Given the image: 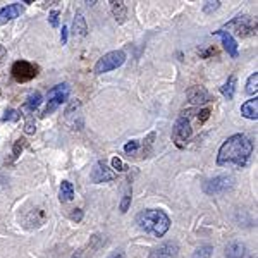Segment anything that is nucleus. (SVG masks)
Listing matches in <instances>:
<instances>
[{"mask_svg": "<svg viewBox=\"0 0 258 258\" xmlns=\"http://www.w3.org/2000/svg\"><path fill=\"white\" fill-rule=\"evenodd\" d=\"M253 153V143L248 136L244 135H232L224 141L219 150L217 164L226 167V165H236V167H244L249 162V157Z\"/></svg>", "mask_w": 258, "mask_h": 258, "instance_id": "obj_1", "label": "nucleus"}, {"mask_svg": "<svg viewBox=\"0 0 258 258\" xmlns=\"http://www.w3.org/2000/svg\"><path fill=\"white\" fill-rule=\"evenodd\" d=\"M138 226L141 231L153 234L155 238H164L170 229V219L164 210L148 209L138 215Z\"/></svg>", "mask_w": 258, "mask_h": 258, "instance_id": "obj_2", "label": "nucleus"}, {"mask_svg": "<svg viewBox=\"0 0 258 258\" xmlns=\"http://www.w3.org/2000/svg\"><path fill=\"white\" fill-rule=\"evenodd\" d=\"M69 95H71V86L66 85V83L57 85V86H53L52 90H48V95H47L48 102H47V107H45L43 112H41V117H47V115L53 114L62 103L68 102Z\"/></svg>", "mask_w": 258, "mask_h": 258, "instance_id": "obj_3", "label": "nucleus"}, {"mask_svg": "<svg viewBox=\"0 0 258 258\" xmlns=\"http://www.w3.org/2000/svg\"><path fill=\"white\" fill-rule=\"evenodd\" d=\"M191 135H193V127H191V122H189V112H184V114L176 120V124H174L172 141L176 143L177 148H184L186 143H188L191 138Z\"/></svg>", "mask_w": 258, "mask_h": 258, "instance_id": "obj_4", "label": "nucleus"}, {"mask_svg": "<svg viewBox=\"0 0 258 258\" xmlns=\"http://www.w3.org/2000/svg\"><path fill=\"white\" fill-rule=\"evenodd\" d=\"M126 62V52L124 50H114V52H109L98 59V62L95 64V74H105L110 73V71L120 68V66Z\"/></svg>", "mask_w": 258, "mask_h": 258, "instance_id": "obj_5", "label": "nucleus"}, {"mask_svg": "<svg viewBox=\"0 0 258 258\" xmlns=\"http://www.w3.org/2000/svg\"><path fill=\"white\" fill-rule=\"evenodd\" d=\"M234 182L236 179L231 176V174H222V176H217L210 181H207L203 184V191L207 195H222V193H227L234 188Z\"/></svg>", "mask_w": 258, "mask_h": 258, "instance_id": "obj_6", "label": "nucleus"}, {"mask_svg": "<svg viewBox=\"0 0 258 258\" xmlns=\"http://www.w3.org/2000/svg\"><path fill=\"white\" fill-rule=\"evenodd\" d=\"M11 73L18 83H28L38 76V66L31 64L28 60H16L12 64Z\"/></svg>", "mask_w": 258, "mask_h": 258, "instance_id": "obj_7", "label": "nucleus"}, {"mask_svg": "<svg viewBox=\"0 0 258 258\" xmlns=\"http://www.w3.org/2000/svg\"><path fill=\"white\" fill-rule=\"evenodd\" d=\"M227 30H234L238 33L239 36H253L256 35V23L253 24L251 18H248V16H238V18H234L231 21V23L226 24Z\"/></svg>", "mask_w": 258, "mask_h": 258, "instance_id": "obj_8", "label": "nucleus"}, {"mask_svg": "<svg viewBox=\"0 0 258 258\" xmlns=\"http://www.w3.org/2000/svg\"><path fill=\"white\" fill-rule=\"evenodd\" d=\"M90 179H91V182H93V184H100V182H110V181H114V179H115V172L103 160H98L97 164H95L93 170H91Z\"/></svg>", "mask_w": 258, "mask_h": 258, "instance_id": "obj_9", "label": "nucleus"}, {"mask_svg": "<svg viewBox=\"0 0 258 258\" xmlns=\"http://www.w3.org/2000/svg\"><path fill=\"white\" fill-rule=\"evenodd\" d=\"M214 35L219 36V38L222 40L224 48H226L227 55L232 57V59H238L239 50H238V41L234 40V36H232L231 33L226 31V30H217V31H214Z\"/></svg>", "mask_w": 258, "mask_h": 258, "instance_id": "obj_10", "label": "nucleus"}, {"mask_svg": "<svg viewBox=\"0 0 258 258\" xmlns=\"http://www.w3.org/2000/svg\"><path fill=\"white\" fill-rule=\"evenodd\" d=\"M24 7L21 6L19 2L16 4H9L7 7H4V9H0V24H6L9 23V21L19 18L21 14H23Z\"/></svg>", "mask_w": 258, "mask_h": 258, "instance_id": "obj_11", "label": "nucleus"}, {"mask_svg": "<svg viewBox=\"0 0 258 258\" xmlns=\"http://www.w3.org/2000/svg\"><path fill=\"white\" fill-rule=\"evenodd\" d=\"M177 244L176 243H164L159 248H155L150 253V258H172L177 255Z\"/></svg>", "mask_w": 258, "mask_h": 258, "instance_id": "obj_12", "label": "nucleus"}, {"mask_svg": "<svg viewBox=\"0 0 258 258\" xmlns=\"http://www.w3.org/2000/svg\"><path fill=\"white\" fill-rule=\"evenodd\" d=\"M188 100L193 105H200V103H207L210 100V95L203 86H193L188 90Z\"/></svg>", "mask_w": 258, "mask_h": 258, "instance_id": "obj_13", "label": "nucleus"}, {"mask_svg": "<svg viewBox=\"0 0 258 258\" xmlns=\"http://www.w3.org/2000/svg\"><path fill=\"white\" fill-rule=\"evenodd\" d=\"M241 114L243 117H246L249 120H256L258 119V98H251L248 102H244L241 105Z\"/></svg>", "mask_w": 258, "mask_h": 258, "instance_id": "obj_14", "label": "nucleus"}, {"mask_svg": "<svg viewBox=\"0 0 258 258\" xmlns=\"http://www.w3.org/2000/svg\"><path fill=\"white\" fill-rule=\"evenodd\" d=\"M112 6V14H114V19L117 21L119 24H122L124 21L127 18V7H126V2H122V0H114V2H110Z\"/></svg>", "mask_w": 258, "mask_h": 258, "instance_id": "obj_15", "label": "nucleus"}, {"mask_svg": "<svg viewBox=\"0 0 258 258\" xmlns=\"http://www.w3.org/2000/svg\"><path fill=\"white\" fill-rule=\"evenodd\" d=\"M236 85H238V78H236V74H232V76H229V80L220 86V93L227 100H232L236 93Z\"/></svg>", "mask_w": 258, "mask_h": 258, "instance_id": "obj_16", "label": "nucleus"}, {"mask_svg": "<svg viewBox=\"0 0 258 258\" xmlns=\"http://www.w3.org/2000/svg\"><path fill=\"white\" fill-rule=\"evenodd\" d=\"M88 33V26H86V21L83 18V14H76L73 23V35L74 36H86Z\"/></svg>", "mask_w": 258, "mask_h": 258, "instance_id": "obj_17", "label": "nucleus"}, {"mask_svg": "<svg viewBox=\"0 0 258 258\" xmlns=\"http://www.w3.org/2000/svg\"><path fill=\"white\" fill-rule=\"evenodd\" d=\"M244 251H246V248H244V244L241 243H231L226 246V256L227 258H243L244 256Z\"/></svg>", "mask_w": 258, "mask_h": 258, "instance_id": "obj_18", "label": "nucleus"}, {"mask_svg": "<svg viewBox=\"0 0 258 258\" xmlns=\"http://www.w3.org/2000/svg\"><path fill=\"white\" fill-rule=\"evenodd\" d=\"M59 198L60 202H71L74 198V186L69 181H62L60 182V191H59Z\"/></svg>", "mask_w": 258, "mask_h": 258, "instance_id": "obj_19", "label": "nucleus"}, {"mask_svg": "<svg viewBox=\"0 0 258 258\" xmlns=\"http://www.w3.org/2000/svg\"><path fill=\"white\" fill-rule=\"evenodd\" d=\"M40 103H41V93L40 91H35V93H31L30 97H28V102H26V105H24V109L33 112V110L38 109Z\"/></svg>", "mask_w": 258, "mask_h": 258, "instance_id": "obj_20", "label": "nucleus"}, {"mask_svg": "<svg viewBox=\"0 0 258 258\" xmlns=\"http://www.w3.org/2000/svg\"><path fill=\"white\" fill-rule=\"evenodd\" d=\"M256 91H258V73H253L246 81V93L256 97Z\"/></svg>", "mask_w": 258, "mask_h": 258, "instance_id": "obj_21", "label": "nucleus"}, {"mask_svg": "<svg viewBox=\"0 0 258 258\" xmlns=\"http://www.w3.org/2000/svg\"><path fill=\"white\" fill-rule=\"evenodd\" d=\"M35 131H36L35 117L31 114H24V133L26 135H35Z\"/></svg>", "mask_w": 258, "mask_h": 258, "instance_id": "obj_22", "label": "nucleus"}, {"mask_svg": "<svg viewBox=\"0 0 258 258\" xmlns=\"http://www.w3.org/2000/svg\"><path fill=\"white\" fill-rule=\"evenodd\" d=\"M212 251H214V248H212V246H202V248H198L197 251L193 253V256H191V258H210Z\"/></svg>", "mask_w": 258, "mask_h": 258, "instance_id": "obj_23", "label": "nucleus"}, {"mask_svg": "<svg viewBox=\"0 0 258 258\" xmlns=\"http://www.w3.org/2000/svg\"><path fill=\"white\" fill-rule=\"evenodd\" d=\"M110 164H112V170H117V172H124V170H127V165L124 164L119 157H114V159L110 160Z\"/></svg>", "mask_w": 258, "mask_h": 258, "instance_id": "obj_24", "label": "nucleus"}, {"mask_svg": "<svg viewBox=\"0 0 258 258\" xmlns=\"http://www.w3.org/2000/svg\"><path fill=\"white\" fill-rule=\"evenodd\" d=\"M21 119V114L18 110H14V109H9L6 112V115L2 117V120L6 122V120H11V122H18V120Z\"/></svg>", "mask_w": 258, "mask_h": 258, "instance_id": "obj_25", "label": "nucleus"}, {"mask_svg": "<svg viewBox=\"0 0 258 258\" xmlns=\"http://www.w3.org/2000/svg\"><path fill=\"white\" fill-rule=\"evenodd\" d=\"M26 147V140L19 138L18 141L14 143V148H12V155H14V159H18V157L21 155V152H23V148Z\"/></svg>", "mask_w": 258, "mask_h": 258, "instance_id": "obj_26", "label": "nucleus"}, {"mask_svg": "<svg viewBox=\"0 0 258 258\" xmlns=\"http://www.w3.org/2000/svg\"><path fill=\"white\" fill-rule=\"evenodd\" d=\"M155 133H150V135L147 136V140H145V143H143V153H145V157L150 153V150H152L153 147V140H155Z\"/></svg>", "mask_w": 258, "mask_h": 258, "instance_id": "obj_27", "label": "nucleus"}, {"mask_svg": "<svg viewBox=\"0 0 258 258\" xmlns=\"http://www.w3.org/2000/svg\"><path fill=\"white\" fill-rule=\"evenodd\" d=\"M138 148H140L138 140H131V141H127V143L124 145V152H126V153H135Z\"/></svg>", "mask_w": 258, "mask_h": 258, "instance_id": "obj_28", "label": "nucleus"}, {"mask_svg": "<svg viewBox=\"0 0 258 258\" xmlns=\"http://www.w3.org/2000/svg\"><path fill=\"white\" fill-rule=\"evenodd\" d=\"M219 7H220V2H219V0H215V2H207L205 6H203V12H205V14H210V12L217 11Z\"/></svg>", "mask_w": 258, "mask_h": 258, "instance_id": "obj_29", "label": "nucleus"}, {"mask_svg": "<svg viewBox=\"0 0 258 258\" xmlns=\"http://www.w3.org/2000/svg\"><path fill=\"white\" fill-rule=\"evenodd\" d=\"M129 205H131V193H126V195H124V198H122V202H120V212H122V214H126Z\"/></svg>", "mask_w": 258, "mask_h": 258, "instance_id": "obj_30", "label": "nucleus"}, {"mask_svg": "<svg viewBox=\"0 0 258 258\" xmlns=\"http://www.w3.org/2000/svg\"><path fill=\"white\" fill-rule=\"evenodd\" d=\"M48 21H50V24H52L53 28L59 26V11H52V12H50Z\"/></svg>", "mask_w": 258, "mask_h": 258, "instance_id": "obj_31", "label": "nucleus"}, {"mask_svg": "<svg viewBox=\"0 0 258 258\" xmlns=\"http://www.w3.org/2000/svg\"><path fill=\"white\" fill-rule=\"evenodd\" d=\"M209 117H210V109H203V110H200V112H198V120H200V124H203Z\"/></svg>", "mask_w": 258, "mask_h": 258, "instance_id": "obj_32", "label": "nucleus"}, {"mask_svg": "<svg viewBox=\"0 0 258 258\" xmlns=\"http://www.w3.org/2000/svg\"><path fill=\"white\" fill-rule=\"evenodd\" d=\"M71 219L76 220V222H81V220H83V210L81 209H74V212L71 214Z\"/></svg>", "mask_w": 258, "mask_h": 258, "instance_id": "obj_33", "label": "nucleus"}, {"mask_svg": "<svg viewBox=\"0 0 258 258\" xmlns=\"http://www.w3.org/2000/svg\"><path fill=\"white\" fill-rule=\"evenodd\" d=\"M68 26H62V33H60V41H62V45H66L68 43Z\"/></svg>", "mask_w": 258, "mask_h": 258, "instance_id": "obj_34", "label": "nucleus"}, {"mask_svg": "<svg viewBox=\"0 0 258 258\" xmlns=\"http://www.w3.org/2000/svg\"><path fill=\"white\" fill-rule=\"evenodd\" d=\"M6 59H7V50L4 45H0V62H4Z\"/></svg>", "mask_w": 258, "mask_h": 258, "instance_id": "obj_35", "label": "nucleus"}, {"mask_svg": "<svg viewBox=\"0 0 258 258\" xmlns=\"http://www.w3.org/2000/svg\"><path fill=\"white\" fill-rule=\"evenodd\" d=\"M212 53H215V48H214V47H210L209 50H205V52H202V53H200V55H202L203 59H207V57L212 55Z\"/></svg>", "mask_w": 258, "mask_h": 258, "instance_id": "obj_36", "label": "nucleus"}, {"mask_svg": "<svg viewBox=\"0 0 258 258\" xmlns=\"http://www.w3.org/2000/svg\"><path fill=\"white\" fill-rule=\"evenodd\" d=\"M109 258H124V253L122 251H115L114 255H110Z\"/></svg>", "mask_w": 258, "mask_h": 258, "instance_id": "obj_37", "label": "nucleus"}, {"mask_svg": "<svg viewBox=\"0 0 258 258\" xmlns=\"http://www.w3.org/2000/svg\"><path fill=\"white\" fill-rule=\"evenodd\" d=\"M0 93H2V91H0Z\"/></svg>", "mask_w": 258, "mask_h": 258, "instance_id": "obj_38", "label": "nucleus"}]
</instances>
